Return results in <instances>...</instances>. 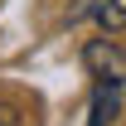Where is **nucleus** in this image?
<instances>
[{
    "label": "nucleus",
    "mask_w": 126,
    "mask_h": 126,
    "mask_svg": "<svg viewBox=\"0 0 126 126\" xmlns=\"http://www.w3.org/2000/svg\"><path fill=\"white\" fill-rule=\"evenodd\" d=\"M92 19L107 24V29H121V24H126V0H97V5H92Z\"/></svg>",
    "instance_id": "3"
},
{
    "label": "nucleus",
    "mask_w": 126,
    "mask_h": 126,
    "mask_svg": "<svg viewBox=\"0 0 126 126\" xmlns=\"http://www.w3.org/2000/svg\"><path fill=\"white\" fill-rule=\"evenodd\" d=\"M0 126H24V121H19V116H15V107L5 102V97H0Z\"/></svg>",
    "instance_id": "4"
},
{
    "label": "nucleus",
    "mask_w": 126,
    "mask_h": 126,
    "mask_svg": "<svg viewBox=\"0 0 126 126\" xmlns=\"http://www.w3.org/2000/svg\"><path fill=\"white\" fill-rule=\"evenodd\" d=\"M121 111V78H97L92 87V121L87 126H111Z\"/></svg>",
    "instance_id": "1"
},
{
    "label": "nucleus",
    "mask_w": 126,
    "mask_h": 126,
    "mask_svg": "<svg viewBox=\"0 0 126 126\" xmlns=\"http://www.w3.org/2000/svg\"><path fill=\"white\" fill-rule=\"evenodd\" d=\"M82 63L92 68L97 78H121V53L111 44H102V39H92V44L82 48Z\"/></svg>",
    "instance_id": "2"
}]
</instances>
